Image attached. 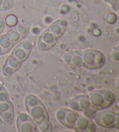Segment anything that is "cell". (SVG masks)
<instances>
[{"label": "cell", "mask_w": 119, "mask_h": 132, "mask_svg": "<svg viewBox=\"0 0 119 132\" xmlns=\"http://www.w3.org/2000/svg\"><path fill=\"white\" fill-rule=\"evenodd\" d=\"M73 56V52H68L63 56V60L67 64H71Z\"/></svg>", "instance_id": "cell-31"}, {"label": "cell", "mask_w": 119, "mask_h": 132, "mask_svg": "<svg viewBox=\"0 0 119 132\" xmlns=\"http://www.w3.org/2000/svg\"><path fill=\"white\" fill-rule=\"evenodd\" d=\"M76 98L81 111H84L90 108L91 103L88 95H82L80 96L77 97Z\"/></svg>", "instance_id": "cell-11"}, {"label": "cell", "mask_w": 119, "mask_h": 132, "mask_svg": "<svg viewBox=\"0 0 119 132\" xmlns=\"http://www.w3.org/2000/svg\"><path fill=\"white\" fill-rule=\"evenodd\" d=\"M1 117L5 121L8 123H11L14 118V111H13V108H11L10 110L0 113Z\"/></svg>", "instance_id": "cell-18"}, {"label": "cell", "mask_w": 119, "mask_h": 132, "mask_svg": "<svg viewBox=\"0 0 119 132\" xmlns=\"http://www.w3.org/2000/svg\"><path fill=\"white\" fill-rule=\"evenodd\" d=\"M5 63L8 65L10 67L13 68L15 71L17 70L20 68V65H21L22 63L18 60L16 58H15L14 56L10 55L8 58L7 60H6Z\"/></svg>", "instance_id": "cell-17"}, {"label": "cell", "mask_w": 119, "mask_h": 132, "mask_svg": "<svg viewBox=\"0 0 119 132\" xmlns=\"http://www.w3.org/2000/svg\"><path fill=\"white\" fill-rule=\"evenodd\" d=\"M4 90H5V89L3 87V86H2V85L0 84V92H3V91H4Z\"/></svg>", "instance_id": "cell-37"}, {"label": "cell", "mask_w": 119, "mask_h": 132, "mask_svg": "<svg viewBox=\"0 0 119 132\" xmlns=\"http://www.w3.org/2000/svg\"><path fill=\"white\" fill-rule=\"evenodd\" d=\"M16 29L19 33L20 35L22 36L23 38L27 35V32H28V28L26 26H24V25H19V26H18L16 28Z\"/></svg>", "instance_id": "cell-28"}, {"label": "cell", "mask_w": 119, "mask_h": 132, "mask_svg": "<svg viewBox=\"0 0 119 132\" xmlns=\"http://www.w3.org/2000/svg\"><path fill=\"white\" fill-rule=\"evenodd\" d=\"M31 119L29 115H27L26 113H22L18 116L17 119V123H22L31 121Z\"/></svg>", "instance_id": "cell-23"}, {"label": "cell", "mask_w": 119, "mask_h": 132, "mask_svg": "<svg viewBox=\"0 0 119 132\" xmlns=\"http://www.w3.org/2000/svg\"><path fill=\"white\" fill-rule=\"evenodd\" d=\"M17 18L14 15H9L6 18V22L8 26H13L17 23Z\"/></svg>", "instance_id": "cell-25"}, {"label": "cell", "mask_w": 119, "mask_h": 132, "mask_svg": "<svg viewBox=\"0 0 119 132\" xmlns=\"http://www.w3.org/2000/svg\"><path fill=\"white\" fill-rule=\"evenodd\" d=\"M0 35H1V33H0Z\"/></svg>", "instance_id": "cell-39"}, {"label": "cell", "mask_w": 119, "mask_h": 132, "mask_svg": "<svg viewBox=\"0 0 119 132\" xmlns=\"http://www.w3.org/2000/svg\"><path fill=\"white\" fill-rule=\"evenodd\" d=\"M41 104H42V102L40 101V100L34 95H29L26 98V106L27 110H29L34 106Z\"/></svg>", "instance_id": "cell-14"}, {"label": "cell", "mask_w": 119, "mask_h": 132, "mask_svg": "<svg viewBox=\"0 0 119 132\" xmlns=\"http://www.w3.org/2000/svg\"><path fill=\"white\" fill-rule=\"evenodd\" d=\"M38 48L41 51H47L50 49V47L48 45L44 42H43L42 40L40 38L38 42Z\"/></svg>", "instance_id": "cell-29"}, {"label": "cell", "mask_w": 119, "mask_h": 132, "mask_svg": "<svg viewBox=\"0 0 119 132\" xmlns=\"http://www.w3.org/2000/svg\"><path fill=\"white\" fill-rule=\"evenodd\" d=\"M69 106L72 110L73 111H81V108L80 107L79 102H78L77 100L76 97L74 98V99L72 100L69 103Z\"/></svg>", "instance_id": "cell-24"}, {"label": "cell", "mask_w": 119, "mask_h": 132, "mask_svg": "<svg viewBox=\"0 0 119 132\" xmlns=\"http://www.w3.org/2000/svg\"><path fill=\"white\" fill-rule=\"evenodd\" d=\"M15 72V70L13 69V68L10 67V66L6 64V63H5L3 68V73L4 75H5L6 76H11V75L14 73Z\"/></svg>", "instance_id": "cell-26"}, {"label": "cell", "mask_w": 119, "mask_h": 132, "mask_svg": "<svg viewBox=\"0 0 119 132\" xmlns=\"http://www.w3.org/2000/svg\"><path fill=\"white\" fill-rule=\"evenodd\" d=\"M4 27H5V22L3 19L0 18V33H1L4 29Z\"/></svg>", "instance_id": "cell-35"}, {"label": "cell", "mask_w": 119, "mask_h": 132, "mask_svg": "<svg viewBox=\"0 0 119 132\" xmlns=\"http://www.w3.org/2000/svg\"><path fill=\"white\" fill-rule=\"evenodd\" d=\"M27 111L37 124H38L45 119H48V113L42 104L34 106L27 110Z\"/></svg>", "instance_id": "cell-3"}, {"label": "cell", "mask_w": 119, "mask_h": 132, "mask_svg": "<svg viewBox=\"0 0 119 132\" xmlns=\"http://www.w3.org/2000/svg\"><path fill=\"white\" fill-rule=\"evenodd\" d=\"M80 115L74 111L68 110L64 120L63 125L69 129H72L75 126Z\"/></svg>", "instance_id": "cell-5"}, {"label": "cell", "mask_w": 119, "mask_h": 132, "mask_svg": "<svg viewBox=\"0 0 119 132\" xmlns=\"http://www.w3.org/2000/svg\"><path fill=\"white\" fill-rule=\"evenodd\" d=\"M58 23H59V24L60 25L61 27L64 30H65V29L66 28V27L67 26V21L66 19H60L58 20Z\"/></svg>", "instance_id": "cell-33"}, {"label": "cell", "mask_w": 119, "mask_h": 132, "mask_svg": "<svg viewBox=\"0 0 119 132\" xmlns=\"http://www.w3.org/2000/svg\"><path fill=\"white\" fill-rule=\"evenodd\" d=\"M83 65L90 69H95L104 65L105 57L101 52L96 50H87L82 53Z\"/></svg>", "instance_id": "cell-1"}, {"label": "cell", "mask_w": 119, "mask_h": 132, "mask_svg": "<svg viewBox=\"0 0 119 132\" xmlns=\"http://www.w3.org/2000/svg\"><path fill=\"white\" fill-rule=\"evenodd\" d=\"M91 106L96 110L104 109V100L100 90L92 92L89 97Z\"/></svg>", "instance_id": "cell-4"}, {"label": "cell", "mask_w": 119, "mask_h": 132, "mask_svg": "<svg viewBox=\"0 0 119 132\" xmlns=\"http://www.w3.org/2000/svg\"><path fill=\"white\" fill-rule=\"evenodd\" d=\"M13 6L12 0H3L1 6H0V10L6 11L10 10Z\"/></svg>", "instance_id": "cell-22"}, {"label": "cell", "mask_w": 119, "mask_h": 132, "mask_svg": "<svg viewBox=\"0 0 119 132\" xmlns=\"http://www.w3.org/2000/svg\"><path fill=\"white\" fill-rule=\"evenodd\" d=\"M49 30L56 36L57 38H59L62 35L64 32L63 29L61 28L60 25L59 24L58 22H54L50 26L49 28Z\"/></svg>", "instance_id": "cell-15"}, {"label": "cell", "mask_w": 119, "mask_h": 132, "mask_svg": "<svg viewBox=\"0 0 119 132\" xmlns=\"http://www.w3.org/2000/svg\"><path fill=\"white\" fill-rule=\"evenodd\" d=\"M82 53L80 51L73 52V56L72 59L71 65H73L75 67H81L83 65L82 62Z\"/></svg>", "instance_id": "cell-16"}, {"label": "cell", "mask_w": 119, "mask_h": 132, "mask_svg": "<svg viewBox=\"0 0 119 132\" xmlns=\"http://www.w3.org/2000/svg\"><path fill=\"white\" fill-rule=\"evenodd\" d=\"M67 109L66 108H62L56 112V116L57 119L58 120V121L61 123L62 124H63L64 120H65V118L66 117V113H67Z\"/></svg>", "instance_id": "cell-21"}, {"label": "cell", "mask_w": 119, "mask_h": 132, "mask_svg": "<svg viewBox=\"0 0 119 132\" xmlns=\"http://www.w3.org/2000/svg\"><path fill=\"white\" fill-rule=\"evenodd\" d=\"M100 92L102 93L104 100V108L109 107L113 103L115 100L114 94L110 91L106 90H101Z\"/></svg>", "instance_id": "cell-9"}, {"label": "cell", "mask_w": 119, "mask_h": 132, "mask_svg": "<svg viewBox=\"0 0 119 132\" xmlns=\"http://www.w3.org/2000/svg\"><path fill=\"white\" fill-rule=\"evenodd\" d=\"M84 114H85L87 117L88 118H93L94 116V111H93V110H84Z\"/></svg>", "instance_id": "cell-34"}, {"label": "cell", "mask_w": 119, "mask_h": 132, "mask_svg": "<svg viewBox=\"0 0 119 132\" xmlns=\"http://www.w3.org/2000/svg\"><path fill=\"white\" fill-rule=\"evenodd\" d=\"M94 119L97 125L106 128H111L114 126L117 119L115 113L112 111H104L95 113Z\"/></svg>", "instance_id": "cell-2"}, {"label": "cell", "mask_w": 119, "mask_h": 132, "mask_svg": "<svg viewBox=\"0 0 119 132\" xmlns=\"http://www.w3.org/2000/svg\"><path fill=\"white\" fill-rule=\"evenodd\" d=\"M39 129L40 131L43 132H49L52 131V126L48 119H45L42 122L39 123L38 124Z\"/></svg>", "instance_id": "cell-19"}, {"label": "cell", "mask_w": 119, "mask_h": 132, "mask_svg": "<svg viewBox=\"0 0 119 132\" xmlns=\"http://www.w3.org/2000/svg\"><path fill=\"white\" fill-rule=\"evenodd\" d=\"M6 52H7V51H5V50L0 45V55H3V54L6 53Z\"/></svg>", "instance_id": "cell-36"}, {"label": "cell", "mask_w": 119, "mask_h": 132, "mask_svg": "<svg viewBox=\"0 0 119 132\" xmlns=\"http://www.w3.org/2000/svg\"><path fill=\"white\" fill-rule=\"evenodd\" d=\"M0 45L8 52L12 49L13 44L8 35H4L0 37Z\"/></svg>", "instance_id": "cell-12"}, {"label": "cell", "mask_w": 119, "mask_h": 132, "mask_svg": "<svg viewBox=\"0 0 119 132\" xmlns=\"http://www.w3.org/2000/svg\"><path fill=\"white\" fill-rule=\"evenodd\" d=\"M13 108L12 103L10 100L0 102V113L10 110L11 108Z\"/></svg>", "instance_id": "cell-20"}, {"label": "cell", "mask_w": 119, "mask_h": 132, "mask_svg": "<svg viewBox=\"0 0 119 132\" xmlns=\"http://www.w3.org/2000/svg\"><path fill=\"white\" fill-rule=\"evenodd\" d=\"M17 126L20 132H33L37 131V127L33 120L22 123H17Z\"/></svg>", "instance_id": "cell-8"}, {"label": "cell", "mask_w": 119, "mask_h": 132, "mask_svg": "<svg viewBox=\"0 0 119 132\" xmlns=\"http://www.w3.org/2000/svg\"><path fill=\"white\" fill-rule=\"evenodd\" d=\"M29 54L30 52H27L24 49H23L22 48L19 47V45L13 50L12 53V55L14 56L15 58H16L21 63L24 62L26 60L27 57L29 56Z\"/></svg>", "instance_id": "cell-7"}, {"label": "cell", "mask_w": 119, "mask_h": 132, "mask_svg": "<svg viewBox=\"0 0 119 132\" xmlns=\"http://www.w3.org/2000/svg\"><path fill=\"white\" fill-rule=\"evenodd\" d=\"M3 0H0V6H1V4H2V3H3Z\"/></svg>", "instance_id": "cell-38"}, {"label": "cell", "mask_w": 119, "mask_h": 132, "mask_svg": "<svg viewBox=\"0 0 119 132\" xmlns=\"http://www.w3.org/2000/svg\"><path fill=\"white\" fill-rule=\"evenodd\" d=\"M7 35L13 45L17 44L23 38L22 36L20 35L16 29H13L9 31Z\"/></svg>", "instance_id": "cell-13"}, {"label": "cell", "mask_w": 119, "mask_h": 132, "mask_svg": "<svg viewBox=\"0 0 119 132\" xmlns=\"http://www.w3.org/2000/svg\"><path fill=\"white\" fill-rule=\"evenodd\" d=\"M9 100H10V97L6 90L0 92V102L8 101Z\"/></svg>", "instance_id": "cell-30"}, {"label": "cell", "mask_w": 119, "mask_h": 132, "mask_svg": "<svg viewBox=\"0 0 119 132\" xmlns=\"http://www.w3.org/2000/svg\"><path fill=\"white\" fill-rule=\"evenodd\" d=\"M89 120L84 117H79L73 128L77 129V131H86L88 125Z\"/></svg>", "instance_id": "cell-10"}, {"label": "cell", "mask_w": 119, "mask_h": 132, "mask_svg": "<svg viewBox=\"0 0 119 132\" xmlns=\"http://www.w3.org/2000/svg\"><path fill=\"white\" fill-rule=\"evenodd\" d=\"M40 39L44 42L50 47V48H51L56 43L58 38L53 35L49 30H48L42 33Z\"/></svg>", "instance_id": "cell-6"}, {"label": "cell", "mask_w": 119, "mask_h": 132, "mask_svg": "<svg viewBox=\"0 0 119 132\" xmlns=\"http://www.w3.org/2000/svg\"><path fill=\"white\" fill-rule=\"evenodd\" d=\"M95 129L96 127L95 126V124L94 123L92 120H89L88 125L86 131H94L95 130Z\"/></svg>", "instance_id": "cell-32"}, {"label": "cell", "mask_w": 119, "mask_h": 132, "mask_svg": "<svg viewBox=\"0 0 119 132\" xmlns=\"http://www.w3.org/2000/svg\"><path fill=\"white\" fill-rule=\"evenodd\" d=\"M19 46L30 53L32 49V44L31 42H30L29 41H24V42L20 43Z\"/></svg>", "instance_id": "cell-27"}]
</instances>
